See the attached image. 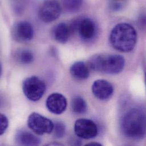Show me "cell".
<instances>
[{"label":"cell","mask_w":146,"mask_h":146,"mask_svg":"<svg viewBox=\"0 0 146 146\" xmlns=\"http://www.w3.org/2000/svg\"><path fill=\"white\" fill-rule=\"evenodd\" d=\"M120 126L126 137L134 140L142 139L146 134V114L140 109H131L121 118Z\"/></svg>","instance_id":"1"},{"label":"cell","mask_w":146,"mask_h":146,"mask_svg":"<svg viewBox=\"0 0 146 146\" xmlns=\"http://www.w3.org/2000/svg\"><path fill=\"white\" fill-rule=\"evenodd\" d=\"M109 41L115 50L129 52L134 50L137 42V33L134 27L127 23H119L112 29Z\"/></svg>","instance_id":"2"},{"label":"cell","mask_w":146,"mask_h":146,"mask_svg":"<svg viewBox=\"0 0 146 146\" xmlns=\"http://www.w3.org/2000/svg\"><path fill=\"white\" fill-rule=\"evenodd\" d=\"M88 66L96 72L115 74L121 73L123 70L125 60L122 56L119 55L97 54L91 57L88 62Z\"/></svg>","instance_id":"3"},{"label":"cell","mask_w":146,"mask_h":146,"mask_svg":"<svg viewBox=\"0 0 146 146\" xmlns=\"http://www.w3.org/2000/svg\"><path fill=\"white\" fill-rule=\"evenodd\" d=\"M22 89L25 96L30 101L39 100L46 90L44 82L36 76L26 78L23 82Z\"/></svg>","instance_id":"4"},{"label":"cell","mask_w":146,"mask_h":146,"mask_svg":"<svg viewBox=\"0 0 146 146\" xmlns=\"http://www.w3.org/2000/svg\"><path fill=\"white\" fill-rule=\"evenodd\" d=\"M70 28L71 31H77L80 37L85 41L92 40L97 33L96 23L88 17H82L74 21Z\"/></svg>","instance_id":"5"},{"label":"cell","mask_w":146,"mask_h":146,"mask_svg":"<svg viewBox=\"0 0 146 146\" xmlns=\"http://www.w3.org/2000/svg\"><path fill=\"white\" fill-rule=\"evenodd\" d=\"M27 125L33 131L40 135L50 134L54 129V124L50 119L35 112L29 115Z\"/></svg>","instance_id":"6"},{"label":"cell","mask_w":146,"mask_h":146,"mask_svg":"<svg viewBox=\"0 0 146 146\" xmlns=\"http://www.w3.org/2000/svg\"><path fill=\"white\" fill-rule=\"evenodd\" d=\"M74 131L78 138L89 139L95 138L98 134L96 124L92 120L79 119L74 123Z\"/></svg>","instance_id":"7"},{"label":"cell","mask_w":146,"mask_h":146,"mask_svg":"<svg viewBox=\"0 0 146 146\" xmlns=\"http://www.w3.org/2000/svg\"><path fill=\"white\" fill-rule=\"evenodd\" d=\"M62 10V6L58 1H47L39 9V17L44 22H51L60 16Z\"/></svg>","instance_id":"8"},{"label":"cell","mask_w":146,"mask_h":146,"mask_svg":"<svg viewBox=\"0 0 146 146\" xmlns=\"http://www.w3.org/2000/svg\"><path fill=\"white\" fill-rule=\"evenodd\" d=\"M11 34L13 39L17 42H28L33 38L34 29L29 22L18 21L13 25Z\"/></svg>","instance_id":"9"},{"label":"cell","mask_w":146,"mask_h":146,"mask_svg":"<svg viewBox=\"0 0 146 146\" xmlns=\"http://www.w3.org/2000/svg\"><path fill=\"white\" fill-rule=\"evenodd\" d=\"M46 106L48 110L53 114H61L66 109L67 101L66 98L58 93L50 95L46 100Z\"/></svg>","instance_id":"10"},{"label":"cell","mask_w":146,"mask_h":146,"mask_svg":"<svg viewBox=\"0 0 146 146\" xmlns=\"http://www.w3.org/2000/svg\"><path fill=\"white\" fill-rule=\"evenodd\" d=\"M94 96L100 100H106L110 98L113 94L114 88L112 84L105 80L95 81L92 86Z\"/></svg>","instance_id":"11"},{"label":"cell","mask_w":146,"mask_h":146,"mask_svg":"<svg viewBox=\"0 0 146 146\" xmlns=\"http://www.w3.org/2000/svg\"><path fill=\"white\" fill-rule=\"evenodd\" d=\"M15 140L21 146H39L41 143L40 138L27 131L20 130L15 135Z\"/></svg>","instance_id":"12"},{"label":"cell","mask_w":146,"mask_h":146,"mask_svg":"<svg viewBox=\"0 0 146 146\" xmlns=\"http://www.w3.org/2000/svg\"><path fill=\"white\" fill-rule=\"evenodd\" d=\"M71 33L70 27L65 23H60L55 26L52 31L54 39L60 43H66Z\"/></svg>","instance_id":"13"},{"label":"cell","mask_w":146,"mask_h":146,"mask_svg":"<svg viewBox=\"0 0 146 146\" xmlns=\"http://www.w3.org/2000/svg\"><path fill=\"white\" fill-rule=\"evenodd\" d=\"M70 72L73 77L78 80H85L90 75L88 66L81 61L74 63L70 67Z\"/></svg>","instance_id":"14"},{"label":"cell","mask_w":146,"mask_h":146,"mask_svg":"<svg viewBox=\"0 0 146 146\" xmlns=\"http://www.w3.org/2000/svg\"><path fill=\"white\" fill-rule=\"evenodd\" d=\"M73 112L76 114H84L87 110V104L85 101L81 97H76L71 103Z\"/></svg>","instance_id":"15"},{"label":"cell","mask_w":146,"mask_h":146,"mask_svg":"<svg viewBox=\"0 0 146 146\" xmlns=\"http://www.w3.org/2000/svg\"><path fill=\"white\" fill-rule=\"evenodd\" d=\"M82 1H64L63 6L64 10L68 13H75L80 10L82 5Z\"/></svg>","instance_id":"16"},{"label":"cell","mask_w":146,"mask_h":146,"mask_svg":"<svg viewBox=\"0 0 146 146\" xmlns=\"http://www.w3.org/2000/svg\"><path fill=\"white\" fill-rule=\"evenodd\" d=\"M17 59L23 64H30L34 60L33 54L27 50L19 51L16 55Z\"/></svg>","instance_id":"17"},{"label":"cell","mask_w":146,"mask_h":146,"mask_svg":"<svg viewBox=\"0 0 146 146\" xmlns=\"http://www.w3.org/2000/svg\"><path fill=\"white\" fill-rule=\"evenodd\" d=\"M54 135L56 138H60L63 137L66 133V126L61 122H56L54 125Z\"/></svg>","instance_id":"18"},{"label":"cell","mask_w":146,"mask_h":146,"mask_svg":"<svg viewBox=\"0 0 146 146\" xmlns=\"http://www.w3.org/2000/svg\"><path fill=\"white\" fill-rule=\"evenodd\" d=\"M126 3L125 1H112L109 2V7L113 11H118L123 8Z\"/></svg>","instance_id":"19"},{"label":"cell","mask_w":146,"mask_h":146,"mask_svg":"<svg viewBox=\"0 0 146 146\" xmlns=\"http://www.w3.org/2000/svg\"><path fill=\"white\" fill-rule=\"evenodd\" d=\"M137 25L139 29L142 31H146V13H142L137 19Z\"/></svg>","instance_id":"20"},{"label":"cell","mask_w":146,"mask_h":146,"mask_svg":"<svg viewBox=\"0 0 146 146\" xmlns=\"http://www.w3.org/2000/svg\"><path fill=\"white\" fill-rule=\"evenodd\" d=\"M0 122H1V135H2L6 131L9 125L8 119L5 115L3 114H1Z\"/></svg>","instance_id":"21"},{"label":"cell","mask_w":146,"mask_h":146,"mask_svg":"<svg viewBox=\"0 0 146 146\" xmlns=\"http://www.w3.org/2000/svg\"><path fill=\"white\" fill-rule=\"evenodd\" d=\"M71 146H81V142L79 139L74 138L71 141Z\"/></svg>","instance_id":"22"},{"label":"cell","mask_w":146,"mask_h":146,"mask_svg":"<svg viewBox=\"0 0 146 146\" xmlns=\"http://www.w3.org/2000/svg\"><path fill=\"white\" fill-rule=\"evenodd\" d=\"M44 146H64L63 145L57 143V142H52V143H50L47 144L46 145Z\"/></svg>","instance_id":"23"},{"label":"cell","mask_w":146,"mask_h":146,"mask_svg":"<svg viewBox=\"0 0 146 146\" xmlns=\"http://www.w3.org/2000/svg\"><path fill=\"white\" fill-rule=\"evenodd\" d=\"M84 146H102V145L98 142H90L89 143L86 144V145Z\"/></svg>","instance_id":"24"},{"label":"cell","mask_w":146,"mask_h":146,"mask_svg":"<svg viewBox=\"0 0 146 146\" xmlns=\"http://www.w3.org/2000/svg\"><path fill=\"white\" fill-rule=\"evenodd\" d=\"M145 84H146V72H145Z\"/></svg>","instance_id":"25"}]
</instances>
